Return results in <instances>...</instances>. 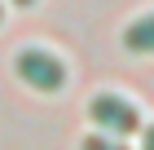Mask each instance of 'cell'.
Wrapping results in <instances>:
<instances>
[{
  "label": "cell",
  "instance_id": "6da1fadb",
  "mask_svg": "<svg viewBox=\"0 0 154 150\" xmlns=\"http://www.w3.org/2000/svg\"><path fill=\"white\" fill-rule=\"evenodd\" d=\"M88 119H93L106 137H128V132H137L141 128V115H137V106L128 102V97H119V93H97L93 102H88Z\"/></svg>",
  "mask_w": 154,
  "mask_h": 150
},
{
  "label": "cell",
  "instance_id": "7a4b0ae2",
  "mask_svg": "<svg viewBox=\"0 0 154 150\" xmlns=\"http://www.w3.org/2000/svg\"><path fill=\"white\" fill-rule=\"evenodd\" d=\"M13 71L22 75V84H31L40 93H57L66 84V62L57 53H48V49H22L13 58Z\"/></svg>",
  "mask_w": 154,
  "mask_h": 150
},
{
  "label": "cell",
  "instance_id": "3957f363",
  "mask_svg": "<svg viewBox=\"0 0 154 150\" xmlns=\"http://www.w3.org/2000/svg\"><path fill=\"white\" fill-rule=\"evenodd\" d=\"M123 44L128 53H154V13H141L137 22L123 27Z\"/></svg>",
  "mask_w": 154,
  "mask_h": 150
},
{
  "label": "cell",
  "instance_id": "277c9868",
  "mask_svg": "<svg viewBox=\"0 0 154 150\" xmlns=\"http://www.w3.org/2000/svg\"><path fill=\"white\" fill-rule=\"evenodd\" d=\"M79 150H128L119 137H106V132H88V137L79 141Z\"/></svg>",
  "mask_w": 154,
  "mask_h": 150
},
{
  "label": "cell",
  "instance_id": "5b68a950",
  "mask_svg": "<svg viewBox=\"0 0 154 150\" xmlns=\"http://www.w3.org/2000/svg\"><path fill=\"white\" fill-rule=\"evenodd\" d=\"M141 150H154V124H150V128L141 132Z\"/></svg>",
  "mask_w": 154,
  "mask_h": 150
},
{
  "label": "cell",
  "instance_id": "8992f818",
  "mask_svg": "<svg viewBox=\"0 0 154 150\" xmlns=\"http://www.w3.org/2000/svg\"><path fill=\"white\" fill-rule=\"evenodd\" d=\"M13 5H22V9H31V5H35V0H13Z\"/></svg>",
  "mask_w": 154,
  "mask_h": 150
},
{
  "label": "cell",
  "instance_id": "52a82bcc",
  "mask_svg": "<svg viewBox=\"0 0 154 150\" xmlns=\"http://www.w3.org/2000/svg\"><path fill=\"white\" fill-rule=\"evenodd\" d=\"M0 18H5V9H0Z\"/></svg>",
  "mask_w": 154,
  "mask_h": 150
}]
</instances>
